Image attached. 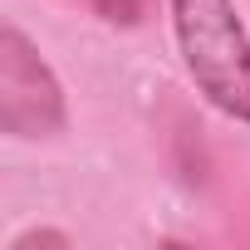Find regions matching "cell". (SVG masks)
<instances>
[{
    "mask_svg": "<svg viewBox=\"0 0 250 250\" xmlns=\"http://www.w3.org/2000/svg\"><path fill=\"white\" fill-rule=\"evenodd\" d=\"M83 5L98 20H108V25H143L147 10H152V0H83Z\"/></svg>",
    "mask_w": 250,
    "mask_h": 250,
    "instance_id": "3",
    "label": "cell"
},
{
    "mask_svg": "<svg viewBox=\"0 0 250 250\" xmlns=\"http://www.w3.org/2000/svg\"><path fill=\"white\" fill-rule=\"evenodd\" d=\"M0 128L10 138H54L64 128V88L15 25L0 30Z\"/></svg>",
    "mask_w": 250,
    "mask_h": 250,
    "instance_id": "2",
    "label": "cell"
},
{
    "mask_svg": "<svg viewBox=\"0 0 250 250\" xmlns=\"http://www.w3.org/2000/svg\"><path fill=\"white\" fill-rule=\"evenodd\" d=\"M172 25L191 83L235 123H250V35L230 0H172Z\"/></svg>",
    "mask_w": 250,
    "mask_h": 250,
    "instance_id": "1",
    "label": "cell"
}]
</instances>
